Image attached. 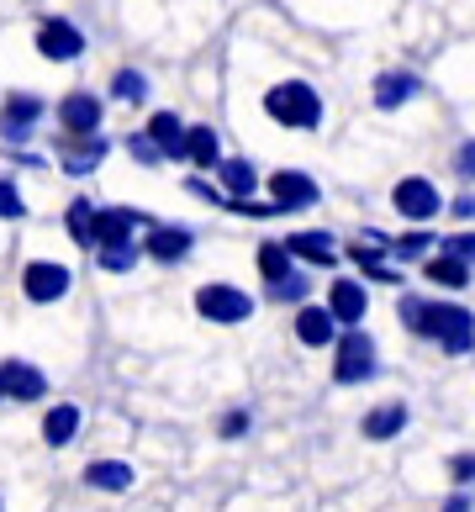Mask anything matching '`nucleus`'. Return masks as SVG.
Masks as SVG:
<instances>
[{"label": "nucleus", "mask_w": 475, "mask_h": 512, "mask_svg": "<svg viewBox=\"0 0 475 512\" xmlns=\"http://www.w3.org/2000/svg\"><path fill=\"white\" fill-rule=\"evenodd\" d=\"M190 249H196V233H190V227H148V238H143V254L154 264H180Z\"/></svg>", "instance_id": "nucleus-14"}, {"label": "nucleus", "mask_w": 475, "mask_h": 512, "mask_svg": "<svg viewBox=\"0 0 475 512\" xmlns=\"http://www.w3.org/2000/svg\"><path fill=\"white\" fill-rule=\"evenodd\" d=\"M449 212H454V217H460V222H470V217H475V196H460V201H454V206H449Z\"/></svg>", "instance_id": "nucleus-41"}, {"label": "nucleus", "mask_w": 475, "mask_h": 512, "mask_svg": "<svg viewBox=\"0 0 475 512\" xmlns=\"http://www.w3.org/2000/svg\"><path fill=\"white\" fill-rule=\"evenodd\" d=\"M344 259H354L359 270H365V280H380V286H396V280H402V270H396V264L386 259V249H380V243H349L344 249Z\"/></svg>", "instance_id": "nucleus-18"}, {"label": "nucleus", "mask_w": 475, "mask_h": 512, "mask_svg": "<svg viewBox=\"0 0 475 512\" xmlns=\"http://www.w3.org/2000/svg\"><path fill=\"white\" fill-rule=\"evenodd\" d=\"M249 428H254V417L243 412V407H233V412H227L222 423H217V433H222V439H243V433H249Z\"/></svg>", "instance_id": "nucleus-35"}, {"label": "nucleus", "mask_w": 475, "mask_h": 512, "mask_svg": "<svg viewBox=\"0 0 475 512\" xmlns=\"http://www.w3.org/2000/svg\"><path fill=\"white\" fill-rule=\"evenodd\" d=\"M138 227H154L148 212H138V206H101V217H95V249H106V243H132Z\"/></svg>", "instance_id": "nucleus-10"}, {"label": "nucleus", "mask_w": 475, "mask_h": 512, "mask_svg": "<svg viewBox=\"0 0 475 512\" xmlns=\"http://www.w3.org/2000/svg\"><path fill=\"white\" fill-rule=\"evenodd\" d=\"M95 217H101V206L85 201V196L64 206V227H69V238L80 243V249H95Z\"/></svg>", "instance_id": "nucleus-24"}, {"label": "nucleus", "mask_w": 475, "mask_h": 512, "mask_svg": "<svg viewBox=\"0 0 475 512\" xmlns=\"http://www.w3.org/2000/svg\"><path fill=\"white\" fill-rule=\"evenodd\" d=\"M264 296H270V301H296V307H301V301L312 296V280H307V270H291L285 280H275V286H264Z\"/></svg>", "instance_id": "nucleus-31"}, {"label": "nucleus", "mask_w": 475, "mask_h": 512, "mask_svg": "<svg viewBox=\"0 0 475 512\" xmlns=\"http://www.w3.org/2000/svg\"><path fill=\"white\" fill-rule=\"evenodd\" d=\"M296 338L307 349H328V344H338V317L328 307H301L296 312Z\"/></svg>", "instance_id": "nucleus-17"}, {"label": "nucleus", "mask_w": 475, "mask_h": 512, "mask_svg": "<svg viewBox=\"0 0 475 512\" xmlns=\"http://www.w3.org/2000/svg\"><path fill=\"white\" fill-rule=\"evenodd\" d=\"M80 407L74 402H59V407H48L43 412V444L48 449H64V444H74V433H80Z\"/></svg>", "instance_id": "nucleus-20"}, {"label": "nucleus", "mask_w": 475, "mask_h": 512, "mask_svg": "<svg viewBox=\"0 0 475 512\" xmlns=\"http://www.w3.org/2000/svg\"><path fill=\"white\" fill-rule=\"evenodd\" d=\"M264 111L280 122V127H296V132H317L322 127V96L307 80H280L264 90Z\"/></svg>", "instance_id": "nucleus-2"}, {"label": "nucleus", "mask_w": 475, "mask_h": 512, "mask_svg": "<svg viewBox=\"0 0 475 512\" xmlns=\"http://www.w3.org/2000/svg\"><path fill=\"white\" fill-rule=\"evenodd\" d=\"M0 375H6V391H11V402H43V391H48V375L27 365V359H6L0 365Z\"/></svg>", "instance_id": "nucleus-16"}, {"label": "nucleus", "mask_w": 475, "mask_h": 512, "mask_svg": "<svg viewBox=\"0 0 475 512\" xmlns=\"http://www.w3.org/2000/svg\"><path fill=\"white\" fill-rule=\"evenodd\" d=\"M412 96H423V80H417L412 69H386V74H375V106H380V111L407 106Z\"/></svg>", "instance_id": "nucleus-15"}, {"label": "nucleus", "mask_w": 475, "mask_h": 512, "mask_svg": "<svg viewBox=\"0 0 475 512\" xmlns=\"http://www.w3.org/2000/svg\"><path fill=\"white\" fill-rule=\"evenodd\" d=\"M185 159L196 164V169H217V164H222L217 127H190V138H185Z\"/></svg>", "instance_id": "nucleus-25"}, {"label": "nucleus", "mask_w": 475, "mask_h": 512, "mask_svg": "<svg viewBox=\"0 0 475 512\" xmlns=\"http://www.w3.org/2000/svg\"><path fill=\"white\" fill-rule=\"evenodd\" d=\"M27 217V201H22V191H16L11 180H0V222H22Z\"/></svg>", "instance_id": "nucleus-34"}, {"label": "nucleus", "mask_w": 475, "mask_h": 512, "mask_svg": "<svg viewBox=\"0 0 475 512\" xmlns=\"http://www.w3.org/2000/svg\"><path fill=\"white\" fill-rule=\"evenodd\" d=\"M391 249L402 254V259H423V254L433 249V233H428V222H423V227H412V233H402V238H391Z\"/></svg>", "instance_id": "nucleus-32"}, {"label": "nucleus", "mask_w": 475, "mask_h": 512, "mask_svg": "<svg viewBox=\"0 0 475 512\" xmlns=\"http://www.w3.org/2000/svg\"><path fill=\"white\" fill-rule=\"evenodd\" d=\"M375 370H380L375 338L365 328H344V333H338V344H333V381L338 386H365V381H375Z\"/></svg>", "instance_id": "nucleus-3"}, {"label": "nucleus", "mask_w": 475, "mask_h": 512, "mask_svg": "<svg viewBox=\"0 0 475 512\" xmlns=\"http://www.w3.org/2000/svg\"><path fill=\"white\" fill-rule=\"evenodd\" d=\"M449 476L460 481V486H470V481H475V454H454V460H449Z\"/></svg>", "instance_id": "nucleus-38"}, {"label": "nucleus", "mask_w": 475, "mask_h": 512, "mask_svg": "<svg viewBox=\"0 0 475 512\" xmlns=\"http://www.w3.org/2000/svg\"><path fill=\"white\" fill-rule=\"evenodd\" d=\"M454 175H460V180H475V138L454 148Z\"/></svg>", "instance_id": "nucleus-37"}, {"label": "nucleus", "mask_w": 475, "mask_h": 512, "mask_svg": "<svg viewBox=\"0 0 475 512\" xmlns=\"http://www.w3.org/2000/svg\"><path fill=\"white\" fill-rule=\"evenodd\" d=\"M32 43H37V53H43V59H53V64H74V59L85 53V32L74 27V22H64V16H48V22H37Z\"/></svg>", "instance_id": "nucleus-7"}, {"label": "nucleus", "mask_w": 475, "mask_h": 512, "mask_svg": "<svg viewBox=\"0 0 475 512\" xmlns=\"http://www.w3.org/2000/svg\"><path fill=\"white\" fill-rule=\"evenodd\" d=\"M138 259H143V243H138V238H132V243H106V249H95V264H101L106 275L138 270Z\"/></svg>", "instance_id": "nucleus-28"}, {"label": "nucleus", "mask_w": 475, "mask_h": 512, "mask_svg": "<svg viewBox=\"0 0 475 512\" xmlns=\"http://www.w3.org/2000/svg\"><path fill=\"white\" fill-rule=\"evenodd\" d=\"M402 322L428 338V344H439L444 354H470L475 349V317L465 307H454V301H417V296H402Z\"/></svg>", "instance_id": "nucleus-1"}, {"label": "nucleus", "mask_w": 475, "mask_h": 512, "mask_svg": "<svg viewBox=\"0 0 475 512\" xmlns=\"http://www.w3.org/2000/svg\"><path fill=\"white\" fill-rule=\"evenodd\" d=\"M69 286H74V275L64 270V264H53V259H32L22 270V296L32 301V307H53V301H64Z\"/></svg>", "instance_id": "nucleus-6"}, {"label": "nucleus", "mask_w": 475, "mask_h": 512, "mask_svg": "<svg viewBox=\"0 0 475 512\" xmlns=\"http://www.w3.org/2000/svg\"><path fill=\"white\" fill-rule=\"evenodd\" d=\"M270 201L280 206V212H307V206H317V180L307 175V169H275L270 175Z\"/></svg>", "instance_id": "nucleus-9"}, {"label": "nucleus", "mask_w": 475, "mask_h": 512, "mask_svg": "<svg viewBox=\"0 0 475 512\" xmlns=\"http://www.w3.org/2000/svg\"><path fill=\"white\" fill-rule=\"evenodd\" d=\"M444 512H475V502H470V491H454V497L444 502Z\"/></svg>", "instance_id": "nucleus-40"}, {"label": "nucleus", "mask_w": 475, "mask_h": 512, "mask_svg": "<svg viewBox=\"0 0 475 512\" xmlns=\"http://www.w3.org/2000/svg\"><path fill=\"white\" fill-rule=\"evenodd\" d=\"M127 154L138 159V164H164V148H159L154 138H148V127H143V132H132V138H127Z\"/></svg>", "instance_id": "nucleus-33"}, {"label": "nucleus", "mask_w": 475, "mask_h": 512, "mask_svg": "<svg viewBox=\"0 0 475 512\" xmlns=\"http://www.w3.org/2000/svg\"><path fill=\"white\" fill-rule=\"evenodd\" d=\"M444 254H454V259L475 264V233H454V238H444Z\"/></svg>", "instance_id": "nucleus-36"}, {"label": "nucleus", "mask_w": 475, "mask_h": 512, "mask_svg": "<svg viewBox=\"0 0 475 512\" xmlns=\"http://www.w3.org/2000/svg\"><path fill=\"white\" fill-rule=\"evenodd\" d=\"M185 191H190V196H201V201H212V206H227V191H217L212 180H190Z\"/></svg>", "instance_id": "nucleus-39"}, {"label": "nucleus", "mask_w": 475, "mask_h": 512, "mask_svg": "<svg viewBox=\"0 0 475 512\" xmlns=\"http://www.w3.org/2000/svg\"><path fill=\"white\" fill-rule=\"evenodd\" d=\"M423 275L433 280V286H444V291H465V286H470V264H465V259H454V254L428 259V264H423Z\"/></svg>", "instance_id": "nucleus-26"}, {"label": "nucleus", "mask_w": 475, "mask_h": 512, "mask_svg": "<svg viewBox=\"0 0 475 512\" xmlns=\"http://www.w3.org/2000/svg\"><path fill=\"white\" fill-rule=\"evenodd\" d=\"M328 312L338 317V328H359L365 312H370L365 280H333V286H328Z\"/></svg>", "instance_id": "nucleus-11"}, {"label": "nucleus", "mask_w": 475, "mask_h": 512, "mask_svg": "<svg viewBox=\"0 0 475 512\" xmlns=\"http://www.w3.org/2000/svg\"><path fill=\"white\" fill-rule=\"evenodd\" d=\"M0 512H6V507H0Z\"/></svg>", "instance_id": "nucleus-43"}, {"label": "nucleus", "mask_w": 475, "mask_h": 512, "mask_svg": "<svg viewBox=\"0 0 475 512\" xmlns=\"http://www.w3.org/2000/svg\"><path fill=\"white\" fill-rule=\"evenodd\" d=\"M37 122H43V96H27V90H16V96L0 101V138H6L11 148H22Z\"/></svg>", "instance_id": "nucleus-8"}, {"label": "nucleus", "mask_w": 475, "mask_h": 512, "mask_svg": "<svg viewBox=\"0 0 475 512\" xmlns=\"http://www.w3.org/2000/svg\"><path fill=\"white\" fill-rule=\"evenodd\" d=\"M217 180H222V191H227V196H254L259 169H254L249 159H222V164H217Z\"/></svg>", "instance_id": "nucleus-27"}, {"label": "nucleus", "mask_w": 475, "mask_h": 512, "mask_svg": "<svg viewBox=\"0 0 475 512\" xmlns=\"http://www.w3.org/2000/svg\"><path fill=\"white\" fill-rule=\"evenodd\" d=\"M196 312L206 322H222V328H238V322L254 317V296L238 291V286H222V280H206L196 291Z\"/></svg>", "instance_id": "nucleus-4"}, {"label": "nucleus", "mask_w": 475, "mask_h": 512, "mask_svg": "<svg viewBox=\"0 0 475 512\" xmlns=\"http://www.w3.org/2000/svg\"><path fill=\"white\" fill-rule=\"evenodd\" d=\"M296 270V254L285 249V243H259V275H264V286H275V280H285Z\"/></svg>", "instance_id": "nucleus-29"}, {"label": "nucleus", "mask_w": 475, "mask_h": 512, "mask_svg": "<svg viewBox=\"0 0 475 512\" xmlns=\"http://www.w3.org/2000/svg\"><path fill=\"white\" fill-rule=\"evenodd\" d=\"M402 428H407V402H386V407H370L365 412V439H375V444L396 439Z\"/></svg>", "instance_id": "nucleus-23"}, {"label": "nucleus", "mask_w": 475, "mask_h": 512, "mask_svg": "<svg viewBox=\"0 0 475 512\" xmlns=\"http://www.w3.org/2000/svg\"><path fill=\"white\" fill-rule=\"evenodd\" d=\"M285 249H291L301 264H338V238L322 233V227H312V233H291Z\"/></svg>", "instance_id": "nucleus-19"}, {"label": "nucleus", "mask_w": 475, "mask_h": 512, "mask_svg": "<svg viewBox=\"0 0 475 512\" xmlns=\"http://www.w3.org/2000/svg\"><path fill=\"white\" fill-rule=\"evenodd\" d=\"M0 402H11V391H6V375H0Z\"/></svg>", "instance_id": "nucleus-42"}, {"label": "nucleus", "mask_w": 475, "mask_h": 512, "mask_svg": "<svg viewBox=\"0 0 475 512\" xmlns=\"http://www.w3.org/2000/svg\"><path fill=\"white\" fill-rule=\"evenodd\" d=\"M101 117H106V106H101V96H90V90H69L59 101V127L64 132H101Z\"/></svg>", "instance_id": "nucleus-12"}, {"label": "nucleus", "mask_w": 475, "mask_h": 512, "mask_svg": "<svg viewBox=\"0 0 475 512\" xmlns=\"http://www.w3.org/2000/svg\"><path fill=\"white\" fill-rule=\"evenodd\" d=\"M80 481L90 491H111V497H117V491H127L132 481H138V470H132L127 460H95V465H85Z\"/></svg>", "instance_id": "nucleus-21"}, {"label": "nucleus", "mask_w": 475, "mask_h": 512, "mask_svg": "<svg viewBox=\"0 0 475 512\" xmlns=\"http://www.w3.org/2000/svg\"><path fill=\"white\" fill-rule=\"evenodd\" d=\"M391 206L402 212L412 227H423L444 212V196H439V185L423 180V175H407V180H396V191H391Z\"/></svg>", "instance_id": "nucleus-5"}, {"label": "nucleus", "mask_w": 475, "mask_h": 512, "mask_svg": "<svg viewBox=\"0 0 475 512\" xmlns=\"http://www.w3.org/2000/svg\"><path fill=\"white\" fill-rule=\"evenodd\" d=\"M148 138H154L164 148V159H185V138H190V127L175 117V111H154L148 117Z\"/></svg>", "instance_id": "nucleus-22"}, {"label": "nucleus", "mask_w": 475, "mask_h": 512, "mask_svg": "<svg viewBox=\"0 0 475 512\" xmlns=\"http://www.w3.org/2000/svg\"><path fill=\"white\" fill-rule=\"evenodd\" d=\"M64 175H90L106 159V138L101 132H64Z\"/></svg>", "instance_id": "nucleus-13"}, {"label": "nucleus", "mask_w": 475, "mask_h": 512, "mask_svg": "<svg viewBox=\"0 0 475 512\" xmlns=\"http://www.w3.org/2000/svg\"><path fill=\"white\" fill-rule=\"evenodd\" d=\"M111 101L143 106L148 101V74L143 69H117V74H111Z\"/></svg>", "instance_id": "nucleus-30"}]
</instances>
